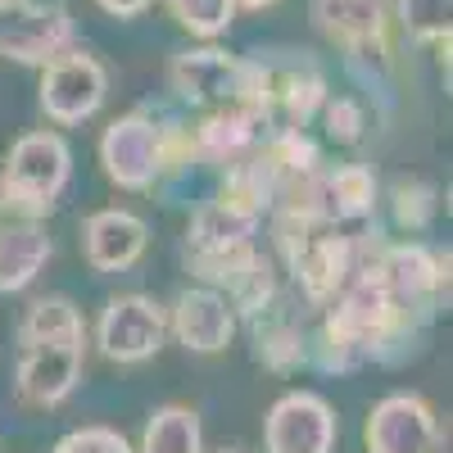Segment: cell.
Here are the masks:
<instances>
[{
	"mask_svg": "<svg viewBox=\"0 0 453 453\" xmlns=\"http://www.w3.org/2000/svg\"><path fill=\"white\" fill-rule=\"evenodd\" d=\"M376 236L354 277L345 281L331 304L318 313V326L309 331V367L318 372H354V367H403L408 358H418L426 335L435 322L408 313L399 299L386 290V277L376 268L381 254Z\"/></svg>",
	"mask_w": 453,
	"mask_h": 453,
	"instance_id": "cell-1",
	"label": "cell"
},
{
	"mask_svg": "<svg viewBox=\"0 0 453 453\" xmlns=\"http://www.w3.org/2000/svg\"><path fill=\"white\" fill-rule=\"evenodd\" d=\"M87 367V322L68 295L32 299L19 322V367L14 399L23 408H59L82 381Z\"/></svg>",
	"mask_w": 453,
	"mask_h": 453,
	"instance_id": "cell-2",
	"label": "cell"
},
{
	"mask_svg": "<svg viewBox=\"0 0 453 453\" xmlns=\"http://www.w3.org/2000/svg\"><path fill=\"white\" fill-rule=\"evenodd\" d=\"M100 168L104 177L132 196H168L173 181H186L191 145H186V119H173L164 104H136L119 113L100 132Z\"/></svg>",
	"mask_w": 453,
	"mask_h": 453,
	"instance_id": "cell-3",
	"label": "cell"
},
{
	"mask_svg": "<svg viewBox=\"0 0 453 453\" xmlns=\"http://www.w3.org/2000/svg\"><path fill=\"white\" fill-rule=\"evenodd\" d=\"M309 19L345 55L354 78L386 91L395 59V0H309Z\"/></svg>",
	"mask_w": 453,
	"mask_h": 453,
	"instance_id": "cell-4",
	"label": "cell"
},
{
	"mask_svg": "<svg viewBox=\"0 0 453 453\" xmlns=\"http://www.w3.org/2000/svg\"><path fill=\"white\" fill-rule=\"evenodd\" d=\"M73 177V150L59 132H27L0 159V218L46 222Z\"/></svg>",
	"mask_w": 453,
	"mask_h": 453,
	"instance_id": "cell-5",
	"label": "cell"
},
{
	"mask_svg": "<svg viewBox=\"0 0 453 453\" xmlns=\"http://www.w3.org/2000/svg\"><path fill=\"white\" fill-rule=\"evenodd\" d=\"M168 91L191 109V113H213V109H254L268 123L263 109V78H258V59L226 55L218 46L200 50H177L168 59Z\"/></svg>",
	"mask_w": 453,
	"mask_h": 453,
	"instance_id": "cell-6",
	"label": "cell"
},
{
	"mask_svg": "<svg viewBox=\"0 0 453 453\" xmlns=\"http://www.w3.org/2000/svg\"><path fill=\"white\" fill-rule=\"evenodd\" d=\"M168 340V309L155 304L150 295L132 290V295H109L104 309L96 318V349L119 363V367H136L150 363Z\"/></svg>",
	"mask_w": 453,
	"mask_h": 453,
	"instance_id": "cell-7",
	"label": "cell"
},
{
	"mask_svg": "<svg viewBox=\"0 0 453 453\" xmlns=\"http://www.w3.org/2000/svg\"><path fill=\"white\" fill-rule=\"evenodd\" d=\"M78 50V19L59 0H23L0 19V59L19 68H46Z\"/></svg>",
	"mask_w": 453,
	"mask_h": 453,
	"instance_id": "cell-8",
	"label": "cell"
},
{
	"mask_svg": "<svg viewBox=\"0 0 453 453\" xmlns=\"http://www.w3.org/2000/svg\"><path fill=\"white\" fill-rule=\"evenodd\" d=\"M258 78H263V109H268V132L299 127L304 132L322 104H326V73L299 50L281 59H258Z\"/></svg>",
	"mask_w": 453,
	"mask_h": 453,
	"instance_id": "cell-9",
	"label": "cell"
},
{
	"mask_svg": "<svg viewBox=\"0 0 453 453\" xmlns=\"http://www.w3.org/2000/svg\"><path fill=\"white\" fill-rule=\"evenodd\" d=\"M363 444L367 453H440L444 449L440 412L418 390H395L372 403L363 422Z\"/></svg>",
	"mask_w": 453,
	"mask_h": 453,
	"instance_id": "cell-10",
	"label": "cell"
},
{
	"mask_svg": "<svg viewBox=\"0 0 453 453\" xmlns=\"http://www.w3.org/2000/svg\"><path fill=\"white\" fill-rule=\"evenodd\" d=\"M104 96H109V73L82 46L42 68V96L36 100H42V113L55 127H78V123L96 119Z\"/></svg>",
	"mask_w": 453,
	"mask_h": 453,
	"instance_id": "cell-11",
	"label": "cell"
},
{
	"mask_svg": "<svg viewBox=\"0 0 453 453\" xmlns=\"http://www.w3.org/2000/svg\"><path fill=\"white\" fill-rule=\"evenodd\" d=\"M335 435V408L313 390H286L263 418V453H331Z\"/></svg>",
	"mask_w": 453,
	"mask_h": 453,
	"instance_id": "cell-12",
	"label": "cell"
},
{
	"mask_svg": "<svg viewBox=\"0 0 453 453\" xmlns=\"http://www.w3.org/2000/svg\"><path fill=\"white\" fill-rule=\"evenodd\" d=\"M245 331H250L254 358L268 372L290 376L299 367H309V322H304V309H299L290 286H286V295L277 299V304L245 318Z\"/></svg>",
	"mask_w": 453,
	"mask_h": 453,
	"instance_id": "cell-13",
	"label": "cell"
},
{
	"mask_svg": "<svg viewBox=\"0 0 453 453\" xmlns=\"http://www.w3.org/2000/svg\"><path fill=\"white\" fill-rule=\"evenodd\" d=\"M236 326L232 304L209 286H186L168 309V335H177V345L191 354H222L236 340Z\"/></svg>",
	"mask_w": 453,
	"mask_h": 453,
	"instance_id": "cell-14",
	"label": "cell"
},
{
	"mask_svg": "<svg viewBox=\"0 0 453 453\" xmlns=\"http://www.w3.org/2000/svg\"><path fill=\"white\" fill-rule=\"evenodd\" d=\"M150 250V226L132 209H96L82 218V254L96 273H127Z\"/></svg>",
	"mask_w": 453,
	"mask_h": 453,
	"instance_id": "cell-15",
	"label": "cell"
},
{
	"mask_svg": "<svg viewBox=\"0 0 453 453\" xmlns=\"http://www.w3.org/2000/svg\"><path fill=\"white\" fill-rule=\"evenodd\" d=\"M55 241L46 222L32 218H0V295H23L46 273Z\"/></svg>",
	"mask_w": 453,
	"mask_h": 453,
	"instance_id": "cell-16",
	"label": "cell"
},
{
	"mask_svg": "<svg viewBox=\"0 0 453 453\" xmlns=\"http://www.w3.org/2000/svg\"><path fill=\"white\" fill-rule=\"evenodd\" d=\"M136 453H204V426L200 412L186 403H164L145 418Z\"/></svg>",
	"mask_w": 453,
	"mask_h": 453,
	"instance_id": "cell-17",
	"label": "cell"
},
{
	"mask_svg": "<svg viewBox=\"0 0 453 453\" xmlns=\"http://www.w3.org/2000/svg\"><path fill=\"white\" fill-rule=\"evenodd\" d=\"M453 0H395V27L412 46H440L449 36Z\"/></svg>",
	"mask_w": 453,
	"mask_h": 453,
	"instance_id": "cell-18",
	"label": "cell"
},
{
	"mask_svg": "<svg viewBox=\"0 0 453 453\" xmlns=\"http://www.w3.org/2000/svg\"><path fill=\"white\" fill-rule=\"evenodd\" d=\"M390 209H395V222L403 226V232L418 236V232H426V226L435 222V213H440V191H435L431 181H422V177H399L390 186Z\"/></svg>",
	"mask_w": 453,
	"mask_h": 453,
	"instance_id": "cell-19",
	"label": "cell"
},
{
	"mask_svg": "<svg viewBox=\"0 0 453 453\" xmlns=\"http://www.w3.org/2000/svg\"><path fill=\"white\" fill-rule=\"evenodd\" d=\"M164 10L200 42H213L236 23V0H164Z\"/></svg>",
	"mask_w": 453,
	"mask_h": 453,
	"instance_id": "cell-20",
	"label": "cell"
},
{
	"mask_svg": "<svg viewBox=\"0 0 453 453\" xmlns=\"http://www.w3.org/2000/svg\"><path fill=\"white\" fill-rule=\"evenodd\" d=\"M322 127L335 145H358L367 136V104L358 96H326Z\"/></svg>",
	"mask_w": 453,
	"mask_h": 453,
	"instance_id": "cell-21",
	"label": "cell"
},
{
	"mask_svg": "<svg viewBox=\"0 0 453 453\" xmlns=\"http://www.w3.org/2000/svg\"><path fill=\"white\" fill-rule=\"evenodd\" d=\"M50 453H136L127 444L123 431H113V426H78V431H68Z\"/></svg>",
	"mask_w": 453,
	"mask_h": 453,
	"instance_id": "cell-22",
	"label": "cell"
},
{
	"mask_svg": "<svg viewBox=\"0 0 453 453\" xmlns=\"http://www.w3.org/2000/svg\"><path fill=\"white\" fill-rule=\"evenodd\" d=\"M96 5L104 10V14H113V19H136V14H145L155 0H96Z\"/></svg>",
	"mask_w": 453,
	"mask_h": 453,
	"instance_id": "cell-23",
	"label": "cell"
},
{
	"mask_svg": "<svg viewBox=\"0 0 453 453\" xmlns=\"http://www.w3.org/2000/svg\"><path fill=\"white\" fill-rule=\"evenodd\" d=\"M277 0H236V10H273Z\"/></svg>",
	"mask_w": 453,
	"mask_h": 453,
	"instance_id": "cell-24",
	"label": "cell"
},
{
	"mask_svg": "<svg viewBox=\"0 0 453 453\" xmlns=\"http://www.w3.org/2000/svg\"><path fill=\"white\" fill-rule=\"evenodd\" d=\"M19 5H23V0H0V19H5L10 10H19Z\"/></svg>",
	"mask_w": 453,
	"mask_h": 453,
	"instance_id": "cell-25",
	"label": "cell"
},
{
	"mask_svg": "<svg viewBox=\"0 0 453 453\" xmlns=\"http://www.w3.org/2000/svg\"><path fill=\"white\" fill-rule=\"evenodd\" d=\"M222 453H241V449H222Z\"/></svg>",
	"mask_w": 453,
	"mask_h": 453,
	"instance_id": "cell-26",
	"label": "cell"
}]
</instances>
